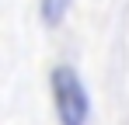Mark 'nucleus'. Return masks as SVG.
<instances>
[{
	"label": "nucleus",
	"mask_w": 129,
	"mask_h": 125,
	"mask_svg": "<svg viewBox=\"0 0 129 125\" xmlns=\"http://www.w3.org/2000/svg\"><path fill=\"white\" fill-rule=\"evenodd\" d=\"M49 94L59 125H87L91 122V94L77 66L56 62L49 70Z\"/></svg>",
	"instance_id": "nucleus-1"
},
{
	"label": "nucleus",
	"mask_w": 129,
	"mask_h": 125,
	"mask_svg": "<svg viewBox=\"0 0 129 125\" xmlns=\"http://www.w3.org/2000/svg\"><path fill=\"white\" fill-rule=\"evenodd\" d=\"M70 11H73V0H39V18L45 28H59Z\"/></svg>",
	"instance_id": "nucleus-2"
}]
</instances>
